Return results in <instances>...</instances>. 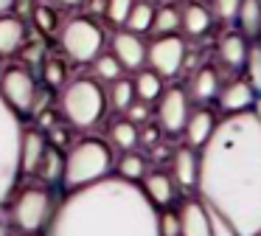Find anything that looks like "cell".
<instances>
[{"instance_id": "1", "label": "cell", "mask_w": 261, "mask_h": 236, "mask_svg": "<svg viewBox=\"0 0 261 236\" xmlns=\"http://www.w3.org/2000/svg\"><path fill=\"white\" fill-rule=\"evenodd\" d=\"M197 191L242 236L261 233V124L250 110L219 118L199 149Z\"/></svg>"}, {"instance_id": "2", "label": "cell", "mask_w": 261, "mask_h": 236, "mask_svg": "<svg viewBox=\"0 0 261 236\" xmlns=\"http://www.w3.org/2000/svg\"><path fill=\"white\" fill-rule=\"evenodd\" d=\"M48 236H160L158 208L138 183L110 174L68 191L54 208Z\"/></svg>"}, {"instance_id": "3", "label": "cell", "mask_w": 261, "mask_h": 236, "mask_svg": "<svg viewBox=\"0 0 261 236\" xmlns=\"http://www.w3.org/2000/svg\"><path fill=\"white\" fill-rule=\"evenodd\" d=\"M115 160H113V146L101 138H82L65 155L62 166V185L68 191L90 185L96 180L110 177Z\"/></svg>"}, {"instance_id": "4", "label": "cell", "mask_w": 261, "mask_h": 236, "mask_svg": "<svg viewBox=\"0 0 261 236\" xmlns=\"http://www.w3.org/2000/svg\"><path fill=\"white\" fill-rule=\"evenodd\" d=\"M107 90L98 79L79 76L68 82L59 96V112L76 129H93L107 112Z\"/></svg>"}, {"instance_id": "5", "label": "cell", "mask_w": 261, "mask_h": 236, "mask_svg": "<svg viewBox=\"0 0 261 236\" xmlns=\"http://www.w3.org/2000/svg\"><path fill=\"white\" fill-rule=\"evenodd\" d=\"M20 140H23L20 115L0 99V205L12 197L20 177Z\"/></svg>"}, {"instance_id": "6", "label": "cell", "mask_w": 261, "mask_h": 236, "mask_svg": "<svg viewBox=\"0 0 261 236\" xmlns=\"http://www.w3.org/2000/svg\"><path fill=\"white\" fill-rule=\"evenodd\" d=\"M59 45H62L65 56L70 62H76V65H90L104 51V28L98 26V20H93L87 14L70 17L59 28Z\"/></svg>"}, {"instance_id": "7", "label": "cell", "mask_w": 261, "mask_h": 236, "mask_svg": "<svg viewBox=\"0 0 261 236\" xmlns=\"http://www.w3.org/2000/svg\"><path fill=\"white\" fill-rule=\"evenodd\" d=\"M54 197L45 185H29L23 188L9 205V222L20 230V233H40L48 228L54 217Z\"/></svg>"}, {"instance_id": "8", "label": "cell", "mask_w": 261, "mask_h": 236, "mask_svg": "<svg viewBox=\"0 0 261 236\" xmlns=\"http://www.w3.org/2000/svg\"><path fill=\"white\" fill-rule=\"evenodd\" d=\"M40 96L34 73L23 65H6L0 70V99L17 115H34V104Z\"/></svg>"}, {"instance_id": "9", "label": "cell", "mask_w": 261, "mask_h": 236, "mask_svg": "<svg viewBox=\"0 0 261 236\" xmlns=\"http://www.w3.org/2000/svg\"><path fill=\"white\" fill-rule=\"evenodd\" d=\"M182 62H186V39L177 34L154 37L146 45V67H152L163 79H174L182 70Z\"/></svg>"}, {"instance_id": "10", "label": "cell", "mask_w": 261, "mask_h": 236, "mask_svg": "<svg viewBox=\"0 0 261 236\" xmlns=\"http://www.w3.org/2000/svg\"><path fill=\"white\" fill-rule=\"evenodd\" d=\"M188 112H191V99H188V90L180 84H171L163 87V93L158 96V107H154V115L158 124L166 135H177L182 132V124H186Z\"/></svg>"}, {"instance_id": "11", "label": "cell", "mask_w": 261, "mask_h": 236, "mask_svg": "<svg viewBox=\"0 0 261 236\" xmlns=\"http://www.w3.org/2000/svg\"><path fill=\"white\" fill-rule=\"evenodd\" d=\"M110 51L124 65V70H138V67L146 65V42L141 39V34H132L126 28H121L110 37Z\"/></svg>"}, {"instance_id": "12", "label": "cell", "mask_w": 261, "mask_h": 236, "mask_svg": "<svg viewBox=\"0 0 261 236\" xmlns=\"http://www.w3.org/2000/svg\"><path fill=\"white\" fill-rule=\"evenodd\" d=\"M255 99H258V93L253 90V84H250L247 79H230V82L222 84L219 96H216L219 110L225 112V115H230V112H247V110H253Z\"/></svg>"}, {"instance_id": "13", "label": "cell", "mask_w": 261, "mask_h": 236, "mask_svg": "<svg viewBox=\"0 0 261 236\" xmlns=\"http://www.w3.org/2000/svg\"><path fill=\"white\" fill-rule=\"evenodd\" d=\"M216 124H219V118L214 115V110H208L205 104L199 107H191V112H188L186 124H182V135H186V144L191 146V149H202L205 144H208V138L214 135Z\"/></svg>"}, {"instance_id": "14", "label": "cell", "mask_w": 261, "mask_h": 236, "mask_svg": "<svg viewBox=\"0 0 261 236\" xmlns=\"http://www.w3.org/2000/svg\"><path fill=\"white\" fill-rule=\"evenodd\" d=\"M180 236H211V211L199 197H188L180 205Z\"/></svg>"}, {"instance_id": "15", "label": "cell", "mask_w": 261, "mask_h": 236, "mask_svg": "<svg viewBox=\"0 0 261 236\" xmlns=\"http://www.w3.org/2000/svg\"><path fill=\"white\" fill-rule=\"evenodd\" d=\"M222 87V76L214 65H199L191 70V79H188L186 90H188V99H194L197 104H208L211 99L219 96Z\"/></svg>"}, {"instance_id": "16", "label": "cell", "mask_w": 261, "mask_h": 236, "mask_svg": "<svg viewBox=\"0 0 261 236\" xmlns=\"http://www.w3.org/2000/svg\"><path fill=\"white\" fill-rule=\"evenodd\" d=\"M45 149H48V138L40 127L23 129V140H20V174H37Z\"/></svg>"}, {"instance_id": "17", "label": "cell", "mask_w": 261, "mask_h": 236, "mask_svg": "<svg viewBox=\"0 0 261 236\" xmlns=\"http://www.w3.org/2000/svg\"><path fill=\"white\" fill-rule=\"evenodd\" d=\"M197 174H199V152L191 146H180L171 152V180L177 188H197Z\"/></svg>"}, {"instance_id": "18", "label": "cell", "mask_w": 261, "mask_h": 236, "mask_svg": "<svg viewBox=\"0 0 261 236\" xmlns=\"http://www.w3.org/2000/svg\"><path fill=\"white\" fill-rule=\"evenodd\" d=\"M180 28L186 37H205L214 28V11L202 0H188L180 6Z\"/></svg>"}, {"instance_id": "19", "label": "cell", "mask_w": 261, "mask_h": 236, "mask_svg": "<svg viewBox=\"0 0 261 236\" xmlns=\"http://www.w3.org/2000/svg\"><path fill=\"white\" fill-rule=\"evenodd\" d=\"M143 188V194H146V200L152 202L154 208H169L171 202H174V197H177V183L171 180V174H166V172H146V177L138 183Z\"/></svg>"}, {"instance_id": "20", "label": "cell", "mask_w": 261, "mask_h": 236, "mask_svg": "<svg viewBox=\"0 0 261 236\" xmlns=\"http://www.w3.org/2000/svg\"><path fill=\"white\" fill-rule=\"evenodd\" d=\"M247 48H250V39L239 31H225L219 39H216V56H219L222 65L233 67H244V59H247Z\"/></svg>"}, {"instance_id": "21", "label": "cell", "mask_w": 261, "mask_h": 236, "mask_svg": "<svg viewBox=\"0 0 261 236\" xmlns=\"http://www.w3.org/2000/svg\"><path fill=\"white\" fill-rule=\"evenodd\" d=\"M25 45V22L14 14L0 17V56H14Z\"/></svg>"}, {"instance_id": "22", "label": "cell", "mask_w": 261, "mask_h": 236, "mask_svg": "<svg viewBox=\"0 0 261 236\" xmlns=\"http://www.w3.org/2000/svg\"><path fill=\"white\" fill-rule=\"evenodd\" d=\"M233 22H236L239 34H244L247 39H258L261 37V0H242Z\"/></svg>"}, {"instance_id": "23", "label": "cell", "mask_w": 261, "mask_h": 236, "mask_svg": "<svg viewBox=\"0 0 261 236\" xmlns=\"http://www.w3.org/2000/svg\"><path fill=\"white\" fill-rule=\"evenodd\" d=\"M138 138H141V127L132 124L129 118H118V121H113V124H110V129H107L110 146H115V149H121V152L135 149Z\"/></svg>"}, {"instance_id": "24", "label": "cell", "mask_w": 261, "mask_h": 236, "mask_svg": "<svg viewBox=\"0 0 261 236\" xmlns=\"http://www.w3.org/2000/svg\"><path fill=\"white\" fill-rule=\"evenodd\" d=\"M113 169H115V174H118L121 180L141 183V180L146 177V172H149V163H146V157H143L138 149H129V152H121V157L115 160Z\"/></svg>"}, {"instance_id": "25", "label": "cell", "mask_w": 261, "mask_h": 236, "mask_svg": "<svg viewBox=\"0 0 261 236\" xmlns=\"http://www.w3.org/2000/svg\"><path fill=\"white\" fill-rule=\"evenodd\" d=\"M132 84H135V99L141 101H158V96L163 93V76L160 73H154L152 67H138L135 70V79H132Z\"/></svg>"}, {"instance_id": "26", "label": "cell", "mask_w": 261, "mask_h": 236, "mask_svg": "<svg viewBox=\"0 0 261 236\" xmlns=\"http://www.w3.org/2000/svg\"><path fill=\"white\" fill-rule=\"evenodd\" d=\"M104 90H107V104L113 107V110L124 112L126 107L135 101V84H132V79L126 76H118L115 82L104 84Z\"/></svg>"}, {"instance_id": "27", "label": "cell", "mask_w": 261, "mask_h": 236, "mask_svg": "<svg viewBox=\"0 0 261 236\" xmlns=\"http://www.w3.org/2000/svg\"><path fill=\"white\" fill-rule=\"evenodd\" d=\"M180 31V6L174 3H160L154 9V20H152V34L163 37V34H177Z\"/></svg>"}, {"instance_id": "28", "label": "cell", "mask_w": 261, "mask_h": 236, "mask_svg": "<svg viewBox=\"0 0 261 236\" xmlns=\"http://www.w3.org/2000/svg\"><path fill=\"white\" fill-rule=\"evenodd\" d=\"M152 20H154V3H149V0H135V6H132L129 14H126L124 28L132 34H146V31H152Z\"/></svg>"}, {"instance_id": "29", "label": "cell", "mask_w": 261, "mask_h": 236, "mask_svg": "<svg viewBox=\"0 0 261 236\" xmlns=\"http://www.w3.org/2000/svg\"><path fill=\"white\" fill-rule=\"evenodd\" d=\"M31 20H34L37 31L45 34V37H54V34H59V28H62L59 11L54 9V6H45V3H37V6H34V11H31Z\"/></svg>"}, {"instance_id": "30", "label": "cell", "mask_w": 261, "mask_h": 236, "mask_svg": "<svg viewBox=\"0 0 261 236\" xmlns=\"http://www.w3.org/2000/svg\"><path fill=\"white\" fill-rule=\"evenodd\" d=\"M62 166H65L62 149H57V146L48 144V149H45V155H42V163H40V169H37V174H40L45 183H57V180H62Z\"/></svg>"}, {"instance_id": "31", "label": "cell", "mask_w": 261, "mask_h": 236, "mask_svg": "<svg viewBox=\"0 0 261 236\" xmlns=\"http://www.w3.org/2000/svg\"><path fill=\"white\" fill-rule=\"evenodd\" d=\"M90 65H93L96 79L101 84H110V82H115L118 76H124V65H121V62L113 56V51H110V54H104V51H101V54H98Z\"/></svg>"}, {"instance_id": "32", "label": "cell", "mask_w": 261, "mask_h": 236, "mask_svg": "<svg viewBox=\"0 0 261 236\" xmlns=\"http://www.w3.org/2000/svg\"><path fill=\"white\" fill-rule=\"evenodd\" d=\"M42 82L51 90H62L68 84V65L62 59H57V56L42 59Z\"/></svg>"}, {"instance_id": "33", "label": "cell", "mask_w": 261, "mask_h": 236, "mask_svg": "<svg viewBox=\"0 0 261 236\" xmlns=\"http://www.w3.org/2000/svg\"><path fill=\"white\" fill-rule=\"evenodd\" d=\"M244 79L253 84V90L261 96V42H250L247 59H244Z\"/></svg>"}, {"instance_id": "34", "label": "cell", "mask_w": 261, "mask_h": 236, "mask_svg": "<svg viewBox=\"0 0 261 236\" xmlns=\"http://www.w3.org/2000/svg\"><path fill=\"white\" fill-rule=\"evenodd\" d=\"M158 230L160 236H180V211L174 208H160L158 211Z\"/></svg>"}, {"instance_id": "35", "label": "cell", "mask_w": 261, "mask_h": 236, "mask_svg": "<svg viewBox=\"0 0 261 236\" xmlns=\"http://www.w3.org/2000/svg\"><path fill=\"white\" fill-rule=\"evenodd\" d=\"M132 6H135V0H107V11H104V17H107L113 26H121V28H124L126 14H129Z\"/></svg>"}, {"instance_id": "36", "label": "cell", "mask_w": 261, "mask_h": 236, "mask_svg": "<svg viewBox=\"0 0 261 236\" xmlns=\"http://www.w3.org/2000/svg\"><path fill=\"white\" fill-rule=\"evenodd\" d=\"M211 11H214V20H222V22H230L236 20V11H239V3L242 0H211Z\"/></svg>"}, {"instance_id": "37", "label": "cell", "mask_w": 261, "mask_h": 236, "mask_svg": "<svg viewBox=\"0 0 261 236\" xmlns=\"http://www.w3.org/2000/svg\"><path fill=\"white\" fill-rule=\"evenodd\" d=\"M149 115H152V110H149V101H141V99H135L129 107L124 110V118H129L132 124H138L141 127L143 121H149Z\"/></svg>"}, {"instance_id": "38", "label": "cell", "mask_w": 261, "mask_h": 236, "mask_svg": "<svg viewBox=\"0 0 261 236\" xmlns=\"http://www.w3.org/2000/svg\"><path fill=\"white\" fill-rule=\"evenodd\" d=\"M211 236H242V233H239L227 219H222L219 214L211 211Z\"/></svg>"}, {"instance_id": "39", "label": "cell", "mask_w": 261, "mask_h": 236, "mask_svg": "<svg viewBox=\"0 0 261 236\" xmlns=\"http://www.w3.org/2000/svg\"><path fill=\"white\" fill-rule=\"evenodd\" d=\"M160 135H163V129H160V124L154 127V124H146V127L141 129V138H138V144H143V146H158L160 144Z\"/></svg>"}, {"instance_id": "40", "label": "cell", "mask_w": 261, "mask_h": 236, "mask_svg": "<svg viewBox=\"0 0 261 236\" xmlns=\"http://www.w3.org/2000/svg\"><path fill=\"white\" fill-rule=\"evenodd\" d=\"M45 138L51 146H57V149H65L68 146V132H65V127H59V124H54V127L45 129Z\"/></svg>"}, {"instance_id": "41", "label": "cell", "mask_w": 261, "mask_h": 236, "mask_svg": "<svg viewBox=\"0 0 261 236\" xmlns=\"http://www.w3.org/2000/svg\"><path fill=\"white\" fill-rule=\"evenodd\" d=\"M85 11L87 17H93V20H98V17H104V11H107V0H85Z\"/></svg>"}, {"instance_id": "42", "label": "cell", "mask_w": 261, "mask_h": 236, "mask_svg": "<svg viewBox=\"0 0 261 236\" xmlns=\"http://www.w3.org/2000/svg\"><path fill=\"white\" fill-rule=\"evenodd\" d=\"M14 3H17V0H0V17H3V14H12Z\"/></svg>"}, {"instance_id": "43", "label": "cell", "mask_w": 261, "mask_h": 236, "mask_svg": "<svg viewBox=\"0 0 261 236\" xmlns=\"http://www.w3.org/2000/svg\"><path fill=\"white\" fill-rule=\"evenodd\" d=\"M54 3H59V6H68V9H76V6H82L85 0H54Z\"/></svg>"}, {"instance_id": "44", "label": "cell", "mask_w": 261, "mask_h": 236, "mask_svg": "<svg viewBox=\"0 0 261 236\" xmlns=\"http://www.w3.org/2000/svg\"><path fill=\"white\" fill-rule=\"evenodd\" d=\"M250 112H253V115H255V121L261 124V96L255 99V104H253V110H250Z\"/></svg>"}, {"instance_id": "45", "label": "cell", "mask_w": 261, "mask_h": 236, "mask_svg": "<svg viewBox=\"0 0 261 236\" xmlns=\"http://www.w3.org/2000/svg\"><path fill=\"white\" fill-rule=\"evenodd\" d=\"M0 236H9V225L3 222V219H0Z\"/></svg>"}, {"instance_id": "46", "label": "cell", "mask_w": 261, "mask_h": 236, "mask_svg": "<svg viewBox=\"0 0 261 236\" xmlns=\"http://www.w3.org/2000/svg\"><path fill=\"white\" fill-rule=\"evenodd\" d=\"M149 3H154V0H149Z\"/></svg>"}, {"instance_id": "47", "label": "cell", "mask_w": 261, "mask_h": 236, "mask_svg": "<svg viewBox=\"0 0 261 236\" xmlns=\"http://www.w3.org/2000/svg\"><path fill=\"white\" fill-rule=\"evenodd\" d=\"M255 236H261V233H255Z\"/></svg>"}, {"instance_id": "48", "label": "cell", "mask_w": 261, "mask_h": 236, "mask_svg": "<svg viewBox=\"0 0 261 236\" xmlns=\"http://www.w3.org/2000/svg\"><path fill=\"white\" fill-rule=\"evenodd\" d=\"M258 39H261V37H258Z\"/></svg>"}]
</instances>
